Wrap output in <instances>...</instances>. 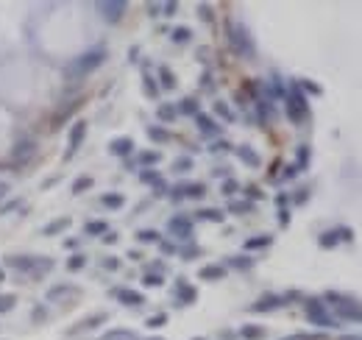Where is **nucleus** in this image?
<instances>
[{
  "label": "nucleus",
  "mask_w": 362,
  "mask_h": 340,
  "mask_svg": "<svg viewBox=\"0 0 362 340\" xmlns=\"http://www.w3.org/2000/svg\"><path fill=\"white\" fill-rule=\"evenodd\" d=\"M167 232L173 234V237H178V240H190L193 237V221L184 218V215H175L173 221L167 223Z\"/></svg>",
  "instance_id": "obj_7"
},
{
  "label": "nucleus",
  "mask_w": 362,
  "mask_h": 340,
  "mask_svg": "<svg viewBox=\"0 0 362 340\" xmlns=\"http://www.w3.org/2000/svg\"><path fill=\"white\" fill-rule=\"evenodd\" d=\"M14 304H17V299H14V296H0V312H9Z\"/></svg>",
  "instance_id": "obj_34"
},
{
  "label": "nucleus",
  "mask_w": 362,
  "mask_h": 340,
  "mask_svg": "<svg viewBox=\"0 0 362 340\" xmlns=\"http://www.w3.org/2000/svg\"><path fill=\"white\" fill-rule=\"evenodd\" d=\"M178 112H184V114H198V101H195V98H184V101H181V106H178Z\"/></svg>",
  "instance_id": "obj_25"
},
{
  "label": "nucleus",
  "mask_w": 362,
  "mask_h": 340,
  "mask_svg": "<svg viewBox=\"0 0 362 340\" xmlns=\"http://www.w3.org/2000/svg\"><path fill=\"white\" fill-rule=\"evenodd\" d=\"M195 296H198V293H195V290H193V287H190L184 279H178V301H181V304H193V301H195Z\"/></svg>",
  "instance_id": "obj_14"
},
{
  "label": "nucleus",
  "mask_w": 362,
  "mask_h": 340,
  "mask_svg": "<svg viewBox=\"0 0 362 340\" xmlns=\"http://www.w3.org/2000/svg\"><path fill=\"white\" fill-rule=\"evenodd\" d=\"M345 340H356V337H345Z\"/></svg>",
  "instance_id": "obj_59"
},
{
  "label": "nucleus",
  "mask_w": 362,
  "mask_h": 340,
  "mask_svg": "<svg viewBox=\"0 0 362 340\" xmlns=\"http://www.w3.org/2000/svg\"><path fill=\"white\" fill-rule=\"evenodd\" d=\"M282 304V299H279V296H265V299H259L256 301V304L251 307L253 312H265V310H273V307H279Z\"/></svg>",
  "instance_id": "obj_15"
},
{
  "label": "nucleus",
  "mask_w": 362,
  "mask_h": 340,
  "mask_svg": "<svg viewBox=\"0 0 362 340\" xmlns=\"http://www.w3.org/2000/svg\"><path fill=\"white\" fill-rule=\"evenodd\" d=\"M67 226H70V218H59V221L48 223V226H45L42 232H45V234H56V232H64Z\"/></svg>",
  "instance_id": "obj_19"
},
{
  "label": "nucleus",
  "mask_w": 362,
  "mask_h": 340,
  "mask_svg": "<svg viewBox=\"0 0 362 340\" xmlns=\"http://www.w3.org/2000/svg\"><path fill=\"white\" fill-rule=\"evenodd\" d=\"M248 198H262V192L256 190V187H251V190H248Z\"/></svg>",
  "instance_id": "obj_54"
},
{
  "label": "nucleus",
  "mask_w": 362,
  "mask_h": 340,
  "mask_svg": "<svg viewBox=\"0 0 362 340\" xmlns=\"http://www.w3.org/2000/svg\"><path fill=\"white\" fill-rule=\"evenodd\" d=\"M262 334H265V329H259V326H242V337L245 340H259Z\"/></svg>",
  "instance_id": "obj_30"
},
{
  "label": "nucleus",
  "mask_w": 362,
  "mask_h": 340,
  "mask_svg": "<svg viewBox=\"0 0 362 340\" xmlns=\"http://www.w3.org/2000/svg\"><path fill=\"white\" fill-rule=\"evenodd\" d=\"M223 276H226L223 265H206V268H201V279L204 282H220Z\"/></svg>",
  "instance_id": "obj_13"
},
{
  "label": "nucleus",
  "mask_w": 362,
  "mask_h": 340,
  "mask_svg": "<svg viewBox=\"0 0 362 340\" xmlns=\"http://www.w3.org/2000/svg\"><path fill=\"white\" fill-rule=\"evenodd\" d=\"M3 276H6V274H3V270H0V282H3Z\"/></svg>",
  "instance_id": "obj_57"
},
{
  "label": "nucleus",
  "mask_w": 362,
  "mask_h": 340,
  "mask_svg": "<svg viewBox=\"0 0 362 340\" xmlns=\"http://www.w3.org/2000/svg\"><path fill=\"white\" fill-rule=\"evenodd\" d=\"M195 123H198V128H201V134H206V137H215L217 131H220V128H217V123L215 120L209 117V114H195Z\"/></svg>",
  "instance_id": "obj_10"
},
{
  "label": "nucleus",
  "mask_w": 362,
  "mask_h": 340,
  "mask_svg": "<svg viewBox=\"0 0 362 340\" xmlns=\"http://www.w3.org/2000/svg\"><path fill=\"white\" fill-rule=\"evenodd\" d=\"M175 114H178V109L170 106V103H164V106H159V120H164V123H170V120H175Z\"/></svg>",
  "instance_id": "obj_24"
},
{
  "label": "nucleus",
  "mask_w": 362,
  "mask_h": 340,
  "mask_svg": "<svg viewBox=\"0 0 362 340\" xmlns=\"http://www.w3.org/2000/svg\"><path fill=\"white\" fill-rule=\"evenodd\" d=\"M115 296H117V299L123 301V304H128V307H139V304H145L142 293H137V290H128V287H123V290H117Z\"/></svg>",
  "instance_id": "obj_11"
},
{
  "label": "nucleus",
  "mask_w": 362,
  "mask_h": 340,
  "mask_svg": "<svg viewBox=\"0 0 362 340\" xmlns=\"http://www.w3.org/2000/svg\"><path fill=\"white\" fill-rule=\"evenodd\" d=\"M159 78H162V87H164V90H173V87H175V78H173V73H170L167 67H162V70H159Z\"/></svg>",
  "instance_id": "obj_28"
},
{
  "label": "nucleus",
  "mask_w": 362,
  "mask_h": 340,
  "mask_svg": "<svg viewBox=\"0 0 362 340\" xmlns=\"http://www.w3.org/2000/svg\"><path fill=\"white\" fill-rule=\"evenodd\" d=\"M109 151H112L115 156H128L134 151V140L131 137H117V140H112Z\"/></svg>",
  "instance_id": "obj_9"
},
{
  "label": "nucleus",
  "mask_w": 362,
  "mask_h": 340,
  "mask_svg": "<svg viewBox=\"0 0 362 340\" xmlns=\"http://www.w3.org/2000/svg\"><path fill=\"white\" fill-rule=\"evenodd\" d=\"M151 340H162V337H151Z\"/></svg>",
  "instance_id": "obj_58"
},
{
  "label": "nucleus",
  "mask_w": 362,
  "mask_h": 340,
  "mask_svg": "<svg viewBox=\"0 0 362 340\" xmlns=\"http://www.w3.org/2000/svg\"><path fill=\"white\" fill-rule=\"evenodd\" d=\"M296 173H298V167H296V165H290L287 170H284V179H293Z\"/></svg>",
  "instance_id": "obj_49"
},
{
  "label": "nucleus",
  "mask_w": 362,
  "mask_h": 340,
  "mask_svg": "<svg viewBox=\"0 0 362 340\" xmlns=\"http://www.w3.org/2000/svg\"><path fill=\"white\" fill-rule=\"evenodd\" d=\"M201 17H204V20H212V9H209V6H201Z\"/></svg>",
  "instance_id": "obj_52"
},
{
  "label": "nucleus",
  "mask_w": 362,
  "mask_h": 340,
  "mask_svg": "<svg viewBox=\"0 0 362 340\" xmlns=\"http://www.w3.org/2000/svg\"><path fill=\"white\" fill-rule=\"evenodd\" d=\"M101 340H131V332H109Z\"/></svg>",
  "instance_id": "obj_39"
},
{
  "label": "nucleus",
  "mask_w": 362,
  "mask_h": 340,
  "mask_svg": "<svg viewBox=\"0 0 362 340\" xmlns=\"http://www.w3.org/2000/svg\"><path fill=\"white\" fill-rule=\"evenodd\" d=\"M6 192H9V187H6V184H3V181H0V198L6 195Z\"/></svg>",
  "instance_id": "obj_56"
},
{
  "label": "nucleus",
  "mask_w": 362,
  "mask_h": 340,
  "mask_svg": "<svg viewBox=\"0 0 362 340\" xmlns=\"http://www.w3.org/2000/svg\"><path fill=\"white\" fill-rule=\"evenodd\" d=\"M337 237H340V240H354V232L343 226V229H337Z\"/></svg>",
  "instance_id": "obj_47"
},
{
  "label": "nucleus",
  "mask_w": 362,
  "mask_h": 340,
  "mask_svg": "<svg viewBox=\"0 0 362 340\" xmlns=\"http://www.w3.org/2000/svg\"><path fill=\"white\" fill-rule=\"evenodd\" d=\"M198 215L204 218V221H212V223H223V218H226L220 209H201Z\"/></svg>",
  "instance_id": "obj_20"
},
{
  "label": "nucleus",
  "mask_w": 362,
  "mask_h": 340,
  "mask_svg": "<svg viewBox=\"0 0 362 340\" xmlns=\"http://www.w3.org/2000/svg\"><path fill=\"white\" fill-rule=\"evenodd\" d=\"M103 59H106V50H103V48L86 50V53H81L78 59H72L70 64H67V78H70V81H75V78L89 76L92 70H98V67L103 64Z\"/></svg>",
  "instance_id": "obj_1"
},
{
  "label": "nucleus",
  "mask_w": 362,
  "mask_h": 340,
  "mask_svg": "<svg viewBox=\"0 0 362 340\" xmlns=\"http://www.w3.org/2000/svg\"><path fill=\"white\" fill-rule=\"evenodd\" d=\"M159 159H162V154H159V151H145V154L139 156V162H142V165H156Z\"/></svg>",
  "instance_id": "obj_32"
},
{
  "label": "nucleus",
  "mask_w": 362,
  "mask_h": 340,
  "mask_svg": "<svg viewBox=\"0 0 362 340\" xmlns=\"http://www.w3.org/2000/svg\"><path fill=\"white\" fill-rule=\"evenodd\" d=\"M148 137H151L153 143H167L170 134L164 131V128H159V125H151V128H148Z\"/></svg>",
  "instance_id": "obj_22"
},
{
  "label": "nucleus",
  "mask_w": 362,
  "mask_h": 340,
  "mask_svg": "<svg viewBox=\"0 0 362 340\" xmlns=\"http://www.w3.org/2000/svg\"><path fill=\"white\" fill-rule=\"evenodd\" d=\"M215 112L220 114L223 120H234V114H231V109L226 106V103H215Z\"/></svg>",
  "instance_id": "obj_36"
},
{
  "label": "nucleus",
  "mask_w": 362,
  "mask_h": 340,
  "mask_svg": "<svg viewBox=\"0 0 362 340\" xmlns=\"http://www.w3.org/2000/svg\"><path fill=\"white\" fill-rule=\"evenodd\" d=\"M307 318H309V323H315V326H334V318L326 312V304H320L318 299L307 301Z\"/></svg>",
  "instance_id": "obj_5"
},
{
  "label": "nucleus",
  "mask_w": 362,
  "mask_h": 340,
  "mask_svg": "<svg viewBox=\"0 0 362 340\" xmlns=\"http://www.w3.org/2000/svg\"><path fill=\"white\" fill-rule=\"evenodd\" d=\"M139 179H142L145 184H153V187H159V190H164V184H162V176H159L156 170H142V173H139Z\"/></svg>",
  "instance_id": "obj_17"
},
{
  "label": "nucleus",
  "mask_w": 362,
  "mask_h": 340,
  "mask_svg": "<svg viewBox=\"0 0 362 340\" xmlns=\"http://www.w3.org/2000/svg\"><path fill=\"white\" fill-rule=\"evenodd\" d=\"M212 151H229V143H215V145H212Z\"/></svg>",
  "instance_id": "obj_53"
},
{
  "label": "nucleus",
  "mask_w": 362,
  "mask_h": 340,
  "mask_svg": "<svg viewBox=\"0 0 362 340\" xmlns=\"http://www.w3.org/2000/svg\"><path fill=\"white\" fill-rule=\"evenodd\" d=\"M279 221H282V226H287V223H290V212H284V209H282V212H279Z\"/></svg>",
  "instance_id": "obj_51"
},
{
  "label": "nucleus",
  "mask_w": 362,
  "mask_h": 340,
  "mask_svg": "<svg viewBox=\"0 0 362 340\" xmlns=\"http://www.w3.org/2000/svg\"><path fill=\"white\" fill-rule=\"evenodd\" d=\"M145 92H148L151 98H156V92H159V87L153 84V78H151V76H145Z\"/></svg>",
  "instance_id": "obj_40"
},
{
  "label": "nucleus",
  "mask_w": 362,
  "mask_h": 340,
  "mask_svg": "<svg viewBox=\"0 0 362 340\" xmlns=\"http://www.w3.org/2000/svg\"><path fill=\"white\" fill-rule=\"evenodd\" d=\"M84 265H86V259L81 257V254H75V257H70V262H67V268H70V270H81V268H84Z\"/></svg>",
  "instance_id": "obj_33"
},
{
  "label": "nucleus",
  "mask_w": 362,
  "mask_h": 340,
  "mask_svg": "<svg viewBox=\"0 0 362 340\" xmlns=\"http://www.w3.org/2000/svg\"><path fill=\"white\" fill-rule=\"evenodd\" d=\"M337 240H340L337 232H323L318 243H320V248H334V245H337Z\"/></svg>",
  "instance_id": "obj_23"
},
{
  "label": "nucleus",
  "mask_w": 362,
  "mask_h": 340,
  "mask_svg": "<svg viewBox=\"0 0 362 340\" xmlns=\"http://www.w3.org/2000/svg\"><path fill=\"white\" fill-rule=\"evenodd\" d=\"M195 340H201V337H195Z\"/></svg>",
  "instance_id": "obj_60"
},
{
  "label": "nucleus",
  "mask_w": 362,
  "mask_h": 340,
  "mask_svg": "<svg viewBox=\"0 0 362 340\" xmlns=\"http://www.w3.org/2000/svg\"><path fill=\"white\" fill-rule=\"evenodd\" d=\"M287 117L293 120V123H301V120L307 117V98L301 95L298 87H293L287 95Z\"/></svg>",
  "instance_id": "obj_4"
},
{
  "label": "nucleus",
  "mask_w": 362,
  "mask_h": 340,
  "mask_svg": "<svg viewBox=\"0 0 362 340\" xmlns=\"http://www.w3.org/2000/svg\"><path fill=\"white\" fill-rule=\"evenodd\" d=\"M240 190V184H237V181H223V195H234V192Z\"/></svg>",
  "instance_id": "obj_43"
},
{
  "label": "nucleus",
  "mask_w": 362,
  "mask_h": 340,
  "mask_svg": "<svg viewBox=\"0 0 362 340\" xmlns=\"http://www.w3.org/2000/svg\"><path fill=\"white\" fill-rule=\"evenodd\" d=\"M231 268H242V270H245V268H251V259H248V257H231Z\"/></svg>",
  "instance_id": "obj_37"
},
{
  "label": "nucleus",
  "mask_w": 362,
  "mask_h": 340,
  "mask_svg": "<svg viewBox=\"0 0 362 340\" xmlns=\"http://www.w3.org/2000/svg\"><path fill=\"white\" fill-rule=\"evenodd\" d=\"M162 251H164V254H173L175 248H173V245H170V243H162Z\"/></svg>",
  "instance_id": "obj_55"
},
{
  "label": "nucleus",
  "mask_w": 362,
  "mask_h": 340,
  "mask_svg": "<svg viewBox=\"0 0 362 340\" xmlns=\"http://www.w3.org/2000/svg\"><path fill=\"white\" fill-rule=\"evenodd\" d=\"M190 36H193V34H190V28H175L173 31V42H187Z\"/></svg>",
  "instance_id": "obj_38"
},
{
  "label": "nucleus",
  "mask_w": 362,
  "mask_h": 340,
  "mask_svg": "<svg viewBox=\"0 0 362 340\" xmlns=\"http://www.w3.org/2000/svg\"><path fill=\"white\" fill-rule=\"evenodd\" d=\"M231 212H237V215H240V212H251V203L248 201H231Z\"/></svg>",
  "instance_id": "obj_35"
},
{
  "label": "nucleus",
  "mask_w": 362,
  "mask_h": 340,
  "mask_svg": "<svg viewBox=\"0 0 362 340\" xmlns=\"http://www.w3.org/2000/svg\"><path fill=\"white\" fill-rule=\"evenodd\" d=\"M101 201H103V207H109V209H120L123 207V195L120 192H106Z\"/></svg>",
  "instance_id": "obj_18"
},
{
  "label": "nucleus",
  "mask_w": 362,
  "mask_h": 340,
  "mask_svg": "<svg viewBox=\"0 0 362 340\" xmlns=\"http://www.w3.org/2000/svg\"><path fill=\"white\" fill-rule=\"evenodd\" d=\"M204 192H206V187L201 184V181H195V184H187V187H184V195H187V198H204Z\"/></svg>",
  "instance_id": "obj_21"
},
{
  "label": "nucleus",
  "mask_w": 362,
  "mask_h": 340,
  "mask_svg": "<svg viewBox=\"0 0 362 340\" xmlns=\"http://www.w3.org/2000/svg\"><path fill=\"white\" fill-rule=\"evenodd\" d=\"M103 268H106V270H117V268H120V262H117V257H106V259H103Z\"/></svg>",
  "instance_id": "obj_45"
},
{
  "label": "nucleus",
  "mask_w": 362,
  "mask_h": 340,
  "mask_svg": "<svg viewBox=\"0 0 362 340\" xmlns=\"http://www.w3.org/2000/svg\"><path fill=\"white\" fill-rule=\"evenodd\" d=\"M9 265L17 270H28V274H45L53 262L48 257H9Z\"/></svg>",
  "instance_id": "obj_3"
},
{
  "label": "nucleus",
  "mask_w": 362,
  "mask_h": 340,
  "mask_svg": "<svg viewBox=\"0 0 362 340\" xmlns=\"http://www.w3.org/2000/svg\"><path fill=\"white\" fill-rule=\"evenodd\" d=\"M301 87H304L307 92H312V95H320V87H318V84H312V81H304Z\"/></svg>",
  "instance_id": "obj_46"
},
{
  "label": "nucleus",
  "mask_w": 362,
  "mask_h": 340,
  "mask_svg": "<svg viewBox=\"0 0 362 340\" xmlns=\"http://www.w3.org/2000/svg\"><path fill=\"white\" fill-rule=\"evenodd\" d=\"M173 170L175 173H187V170H193V159L190 156H181V159L173 162Z\"/></svg>",
  "instance_id": "obj_26"
},
{
  "label": "nucleus",
  "mask_w": 362,
  "mask_h": 340,
  "mask_svg": "<svg viewBox=\"0 0 362 340\" xmlns=\"http://www.w3.org/2000/svg\"><path fill=\"white\" fill-rule=\"evenodd\" d=\"M142 282H145L148 287H159V285H162V276H159V274H148Z\"/></svg>",
  "instance_id": "obj_42"
},
{
  "label": "nucleus",
  "mask_w": 362,
  "mask_h": 340,
  "mask_svg": "<svg viewBox=\"0 0 362 340\" xmlns=\"http://www.w3.org/2000/svg\"><path fill=\"white\" fill-rule=\"evenodd\" d=\"M137 240L139 243H159V234L153 229H142V232H137Z\"/></svg>",
  "instance_id": "obj_29"
},
{
  "label": "nucleus",
  "mask_w": 362,
  "mask_h": 340,
  "mask_svg": "<svg viewBox=\"0 0 362 340\" xmlns=\"http://www.w3.org/2000/svg\"><path fill=\"white\" fill-rule=\"evenodd\" d=\"M89 187H92V179H89V176H81V179H75V184H72V192L78 195V192L89 190Z\"/></svg>",
  "instance_id": "obj_31"
},
{
  "label": "nucleus",
  "mask_w": 362,
  "mask_h": 340,
  "mask_svg": "<svg viewBox=\"0 0 362 340\" xmlns=\"http://www.w3.org/2000/svg\"><path fill=\"white\" fill-rule=\"evenodd\" d=\"M175 9H178V3H164V9H162V12H164V17H173V14H175Z\"/></svg>",
  "instance_id": "obj_48"
},
{
  "label": "nucleus",
  "mask_w": 362,
  "mask_h": 340,
  "mask_svg": "<svg viewBox=\"0 0 362 340\" xmlns=\"http://www.w3.org/2000/svg\"><path fill=\"white\" fill-rule=\"evenodd\" d=\"M162 323H167V315H164V312H159V315L148 318V326H162Z\"/></svg>",
  "instance_id": "obj_44"
},
{
  "label": "nucleus",
  "mask_w": 362,
  "mask_h": 340,
  "mask_svg": "<svg viewBox=\"0 0 362 340\" xmlns=\"http://www.w3.org/2000/svg\"><path fill=\"white\" fill-rule=\"evenodd\" d=\"M109 232V226L103 221H89L86 223V234H106Z\"/></svg>",
  "instance_id": "obj_27"
},
{
  "label": "nucleus",
  "mask_w": 362,
  "mask_h": 340,
  "mask_svg": "<svg viewBox=\"0 0 362 340\" xmlns=\"http://www.w3.org/2000/svg\"><path fill=\"white\" fill-rule=\"evenodd\" d=\"M307 162H309V151L301 145V148H298V165H296V167L301 170V167H307Z\"/></svg>",
  "instance_id": "obj_41"
},
{
  "label": "nucleus",
  "mask_w": 362,
  "mask_h": 340,
  "mask_svg": "<svg viewBox=\"0 0 362 340\" xmlns=\"http://www.w3.org/2000/svg\"><path fill=\"white\" fill-rule=\"evenodd\" d=\"M267 245H270V234H259V237H251V240H245V248H248V251L267 248Z\"/></svg>",
  "instance_id": "obj_16"
},
{
  "label": "nucleus",
  "mask_w": 362,
  "mask_h": 340,
  "mask_svg": "<svg viewBox=\"0 0 362 340\" xmlns=\"http://www.w3.org/2000/svg\"><path fill=\"white\" fill-rule=\"evenodd\" d=\"M84 137H86V123H75L72 125V131H70V143H67V156H72L75 151H78V145L84 143Z\"/></svg>",
  "instance_id": "obj_8"
},
{
  "label": "nucleus",
  "mask_w": 362,
  "mask_h": 340,
  "mask_svg": "<svg viewBox=\"0 0 362 340\" xmlns=\"http://www.w3.org/2000/svg\"><path fill=\"white\" fill-rule=\"evenodd\" d=\"M98 12H101L103 20L117 23V20L126 14V3H123V0H103V3H98Z\"/></svg>",
  "instance_id": "obj_6"
},
{
  "label": "nucleus",
  "mask_w": 362,
  "mask_h": 340,
  "mask_svg": "<svg viewBox=\"0 0 362 340\" xmlns=\"http://www.w3.org/2000/svg\"><path fill=\"white\" fill-rule=\"evenodd\" d=\"M229 42H231V48H234V53L245 56V59L253 56L251 36H248V31L242 28V25H229Z\"/></svg>",
  "instance_id": "obj_2"
},
{
  "label": "nucleus",
  "mask_w": 362,
  "mask_h": 340,
  "mask_svg": "<svg viewBox=\"0 0 362 340\" xmlns=\"http://www.w3.org/2000/svg\"><path fill=\"white\" fill-rule=\"evenodd\" d=\"M103 243H117V234L115 232H106V234H103Z\"/></svg>",
  "instance_id": "obj_50"
},
{
  "label": "nucleus",
  "mask_w": 362,
  "mask_h": 340,
  "mask_svg": "<svg viewBox=\"0 0 362 340\" xmlns=\"http://www.w3.org/2000/svg\"><path fill=\"white\" fill-rule=\"evenodd\" d=\"M237 156H240V162H245L248 167H259V154H256L251 145H240V148H237Z\"/></svg>",
  "instance_id": "obj_12"
}]
</instances>
